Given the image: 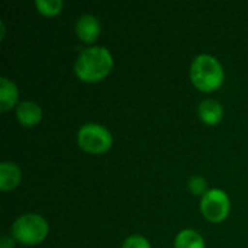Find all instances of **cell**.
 Here are the masks:
<instances>
[{
  "mask_svg": "<svg viewBox=\"0 0 248 248\" xmlns=\"http://www.w3.org/2000/svg\"><path fill=\"white\" fill-rule=\"evenodd\" d=\"M113 58L105 46H90L80 52L76 60L74 70L78 78L84 81H97L103 78L112 68Z\"/></svg>",
  "mask_w": 248,
  "mask_h": 248,
  "instance_id": "1",
  "label": "cell"
},
{
  "mask_svg": "<svg viewBox=\"0 0 248 248\" xmlns=\"http://www.w3.org/2000/svg\"><path fill=\"white\" fill-rule=\"evenodd\" d=\"M190 77L198 89L203 92H211L222 84L224 68L215 57L209 54H199L192 61Z\"/></svg>",
  "mask_w": 248,
  "mask_h": 248,
  "instance_id": "2",
  "label": "cell"
},
{
  "mask_svg": "<svg viewBox=\"0 0 248 248\" xmlns=\"http://www.w3.org/2000/svg\"><path fill=\"white\" fill-rule=\"evenodd\" d=\"M46 234L48 224L41 215L36 214L22 215L12 225V235L26 246L41 243L46 237Z\"/></svg>",
  "mask_w": 248,
  "mask_h": 248,
  "instance_id": "3",
  "label": "cell"
},
{
  "mask_svg": "<svg viewBox=\"0 0 248 248\" xmlns=\"http://www.w3.org/2000/svg\"><path fill=\"white\" fill-rule=\"evenodd\" d=\"M78 145L93 154H100L109 150L112 145V135L108 128L97 124H86L78 129L77 134Z\"/></svg>",
  "mask_w": 248,
  "mask_h": 248,
  "instance_id": "4",
  "label": "cell"
},
{
  "mask_svg": "<svg viewBox=\"0 0 248 248\" xmlns=\"http://www.w3.org/2000/svg\"><path fill=\"white\" fill-rule=\"evenodd\" d=\"M201 209L206 219L212 222H221L230 212V199L221 189H211L203 195Z\"/></svg>",
  "mask_w": 248,
  "mask_h": 248,
  "instance_id": "5",
  "label": "cell"
},
{
  "mask_svg": "<svg viewBox=\"0 0 248 248\" xmlns=\"http://www.w3.org/2000/svg\"><path fill=\"white\" fill-rule=\"evenodd\" d=\"M76 32L80 39L86 42H93L100 32V22L93 15H83L76 23Z\"/></svg>",
  "mask_w": 248,
  "mask_h": 248,
  "instance_id": "6",
  "label": "cell"
},
{
  "mask_svg": "<svg viewBox=\"0 0 248 248\" xmlns=\"http://www.w3.org/2000/svg\"><path fill=\"white\" fill-rule=\"evenodd\" d=\"M16 115L17 119L22 125L31 126L35 125L41 121L42 118V110L39 108V105H36L32 100H23L17 105L16 108Z\"/></svg>",
  "mask_w": 248,
  "mask_h": 248,
  "instance_id": "7",
  "label": "cell"
},
{
  "mask_svg": "<svg viewBox=\"0 0 248 248\" xmlns=\"http://www.w3.org/2000/svg\"><path fill=\"white\" fill-rule=\"evenodd\" d=\"M198 113L201 116V119L208 124V125H217L218 122H221L222 116H224V109L221 106V103L218 100L214 99H205L198 109Z\"/></svg>",
  "mask_w": 248,
  "mask_h": 248,
  "instance_id": "8",
  "label": "cell"
},
{
  "mask_svg": "<svg viewBox=\"0 0 248 248\" xmlns=\"http://www.w3.org/2000/svg\"><path fill=\"white\" fill-rule=\"evenodd\" d=\"M20 182V169L10 161H3L0 164V189L12 190Z\"/></svg>",
  "mask_w": 248,
  "mask_h": 248,
  "instance_id": "9",
  "label": "cell"
},
{
  "mask_svg": "<svg viewBox=\"0 0 248 248\" xmlns=\"http://www.w3.org/2000/svg\"><path fill=\"white\" fill-rule=\"evenodd\" d=\"M17 87L7 77H0V110L10 109L17 100Z\"/></svg>",
  "mask_w": 248,
  "mask_h": 248,
  "instance_id": "10",
  "label": "cell"
},
{
  "mask_svg": "<svg viewBox=\"0 0 248 248\" xmlns=\"http://www.w3.org/2000/svg\"><path fill=\"white\" fill-rule=\"evenodd\" d=\"M176 248H205L202 235L195 230H183L176 235Z\"/></svg>",
  "mask_w": 248,
  "mask_h": 248,
  "instance_id": "11",
  "label": "cell"
},
{
  "mask_svg": "<svg viewBox=\"0 0 248 248\" xmlns=\"http://www.w3.org/2000/svg\"><path fill=\"white\" fill-rule=\"evenodd\" d=\"M35 6L42 15L54 16L62 9V0H35Z\"/></svg>",
  "mask_w": 248,
  "mask_h": 248,
  "instance_id": "12",
  "label": "cell"
},
{
  "mask_svg": "<svg viewBox=\"0 0 248 248\" xmlns=\"http://www.w3.org/2000/svg\"><path fill=\"white\" fill-rule=\"evenodd\" d=\"M122 248H151V246L147 238L141 235H131L124 241Z\"/></svg>",
  "mask_w": 248,
  "mask_h": 248,
  "instance_id": "13",
  "label": "cell"
},
{
  "mask_svg": "<svg viewBox=\"0 0 248 248\" xmlns=\"http://www.w3.org/2000/svg\"><path fill=\"white\" fill-rule=\"evenodd\" d=\"M206 186H208L206 180L203 177H201V176H193L190 179V182H189V189L192 190L193 195H201L203 192L206 193L208 192L206 190Z\"/></svg>",
  "mask_w": 248,
  "mask_h": 248,
  "instance_id": "14",
  "label": "cell"
},
{
  "mask_svg": "<svg viewBox=\"0 0 248 248\" xmlns=\"http://www.w3.org/2000/svg\"><path fill=\"white\" fill-rule=\"evenodd\" d=\"M13 246H15V241L10 237H3L0 241V248H13Z\"/></svg>",
  "mask_w": 248,
  "mask_h": 248,
  "instance_id": "15",
  "label": "cell"
}]
</instances>
